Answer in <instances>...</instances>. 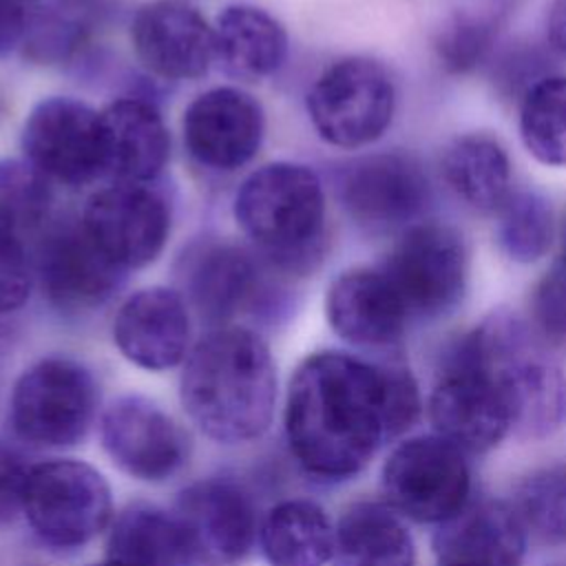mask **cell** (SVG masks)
Masks as SVG:
<instances>
[{"label":"cell","instance_id":"11","mask_svg":"<svg viewBox=\"0 0 566 566\" xmlns=\"http://www.w3.org/2000/svg\"><path fill=\"white\" fill-rule=\"evenodd\" d=\"M431 197L422 164L400 150L358 157L338 177V199L345 212L369 232L407 230L422 221Z\"/></svg>","mask_w":566,"mask_h":566},{"label":"cell","instance_id":"27","mask_svg":"<svg viewBox=\"0 0 566 566\" xmlns=\"http://www.w3.org/2000/svg\"><path fill=\"white\" fill-rule=\"evenodd\" d=\"M442 177L453 195L478 212H497L511 195V159L489 133L453 137L442 153Z\"/></svg>","mask_w":566,"mask_h":566},{"label":"cell","instance_id":"10","mask_svg":"<svg viewBox=\"0 0 566 566\" xmlns=\"http://www.w3.org/2000/svg\"><path fill=\"white\" fill-rule=\"evenodd\" d=\"M387 504L407 520L442 524L471 502L464 451L438 433L402 440L382 464Z\"/></svg>","mask_w":566,"mask_h":566},{"label":"cell","instance_id":"14","mask_svg":"<svg viewBox=\"0 0 566 566\" xmlns=\"http://www.w3.org/2000/svg\"><path fill=\"white\" fill-rule=\"evenodd\" d=\"M80 221L124 272L153 263L170 234L166 199L144 184L115 181L97 190L86 201Z\"/></svg>","mask_w":566,"mask_h":566},{"label":"cell","instance_id":"28","mask_svg":"<svg viewBox=\"0 0 566 566\" xmlns=\"http://www.w3.org/2000/svg\"><path fill=\"white\" fill-rule=\"evenodd\" d=\"M256 542L270 566H325L334 551V526L321 504L292 497L263 515Z\"/></svg>","mask_w":566,"mask_h":566},{"label":"cell","instance_id":"37","mask_svg":"<svg viewBox=\"0 0 566 566\" xmlns=\"http://www.w3.org/2000/svg\"><path fill=\"white\" fill-rule=\"evenodd\" d=\"M31 464L24 455L0 442V526L22 513V495Z\"/></svg>","mask_w":566,"mask_h":566},{"label":"cell","instance_id":"18","mask_svg":"<svg viewBox=\"0 0 566 566\" xmlns=\"http://www.w3.org/2000/svg\"><path fill=\"white\" fill-rule=\"evenodd\" d=\"M190 310L181 292L150 285L133 292L113 318V343L119 354L146 371L184 365L190 352Z\"/></svg>","mask_w":566,"mask_h":566},{"label":"cell","instance_id":"13","mask_svg":"<svg viewBox=\"0 0 566 566\" xmlns=\"http://www.w3.org/2000/svg\"><path fill=\"white\" fill-rule=\"evenodd\" d=\"M22 150L46 179L88 184L104 175L99 113L69 95L40 99L24 119Z\"/></svg>","mask_w":566,"mask_h":566},{"label":"cell","instance_id":"22","mask_svg":"<svg viewBox=\"0 0 566 566\" xmlns=\"http://www.w3.org/2000/svg\"><path fill=\"white\" fill-rule=\"evenodd\" d=\"M186 303L212 327L250 310L261 292V270L252 254L232 243H203L184 263Z\"/></svg>","mask_w":566,"mask_h":566},{"label":"cell","instance_id":"5","mask_svg":"<svg viewBox=\"0 0 566 566\" xmlns=\"http://www.w3.org/2000/svg\"><path fill=\"white\" fill-rule=\"evenodd\" d=\"M473 329L509 391L513 433L544 438L559 429L566 418V380L531 323L513 312H493Z\"/></svg>","mask_w":566,"mask_h":566},{"label":"cell","instance_id":"29","mask_svg":"<svg viewBox=\"0 0 566 566\" xmlns=\"http://www.w3.org/2000/svg\"><path fill=\"white\" fill-rule=\"evenodd\" d=\"M520 137L544 166L566 168V75L551 73L520 99Z\"/></svg>","mask_w":566,"mask_h":566},{"label":"cell","instance_id":"21","mask_svg":"<svg viewBox=\"0 0 566 566\" xmlns=\"http://www.w3.org/2000/svg\"><path fill=\"white\" fill-rule=\"evenodd\" d=\"M433 553L440 566H520L526 531L511 504L478 500L438 524Z\"/></svg>","mask_w":566,"mask_h":566},{"label":"cell","instance_id":"3","mask_svg":"<svg viewBox=\"0 0 566 566\" xmlns=\"http://www.w3.org/2000/svg\"><path fill=\"white\" fill-rule=\"evenodd\" d=\"M243 234L283 272L305 274L323 254L325 192L318 175L294 161L250 172L232 203Z\"/></svg>","mask_w":566,"mask_h":566},{"label":"cell","instance_id":"26","mask_svg":"<svg viewBox=\"0 0 566 566\" xmlns=\"http://www.w3.org/2000/svg\"><path fill=\"white\" fill-rule=\"evenodd\" d=\"M217 60L241 80H263L272 75L287 55V33L283 24L254 4L226 7L214 24Z\"/></svg>","mask_w":566,"mask_h":566},{"label":"cell","instance_id":"9","mask_svg":"<svg viewBox=\"0 0 566 566\" xmlns=\"http://www.w3.org/2000/svg\"><path fill=\"white\" fill-rule=\"evenodd\" d=\"M380 268L402 296L411 321L442 318L467 294L469 250L462 234L442 221H418L402 230Z\"/></svg>","mask_w":566,"mask_h":566},{"label":"cell","instance_id":"20","mask_svg":"<svg viewBox=\"0 0 566 566\" xmlns=\"http://www.w3.org/2000/svg\"><path fill=\"white\" fill-rule=\"evenodd\" d=\"M325 316L336 336L356 347H391L402 340L411 314L378 268H349L327 287Z\"/></svg>","mask_w":566,"mask_h":566},{"label":"cell","instance_id":"12","mask_svg":"<svg viewBox=\"0 0 566 566\" xmlns=\"http://www.w3.org/2000/svg\"><path fill=\"white\" fill-rule=\"evenodd\" d=\"M99 440L113 464L133 480L161 484L175 478L190 458L184 427L150 398H115L99 416Z\"/></svg>","mask_w":566,"mask_h":566},{"label":"cell","instance_id":"4","mask_svg":"<svg viewBox=\"0 0 566 566\" xmlns=\"http://www.w3.org/2000/svg\"><path fill=\"white\" fill-rule=\"evenodd\" d=\"M429 418L436 433L464 453H484L513 431L509 391L489 365L473 329L444 347L429 394Z\"/></svg>","mask_w":566,"mask_h":566},{"label":"cell","instance_id":"25","mask_svg":"<svg viewBox=\"0 0 566 566\" xmlns=\"http://www.w3.org/2000/svg\"><path fill=\"white\" fill-rule=\"evenodd\" d=\"M106 555L122 566H192L199 562L179 515L153 504H130L111 522Z\"/></svg>","mask_w":566,"mask_h":566},{"label":"cell","instance_id":"23","mask_svg":"<svg viewBox=\"0 0 566 566\" xmlns=\"http://www.w3.org/2000/svg\"><path fill=\"white\" fill-rule=\"evenodd\" d=\"M104 175L119 184H146L155 179L170 153V137L155 104L139 97H122L99 111Z\"/></svg>","mask_w":566,"mask_h":566},{"label":"cell","instance_id":"8","mask_svg":"<svg viewBox=\"0 0 566 566\" xmlns=\"http://www.w3.org/2000/svg\"><path fill=\"white\" fill-rule=\"evenodd\" d=\"M396 86L389 71L363 55L329 64L307 93V115L318 137L336 148L378 142L394 122Z\"/></svg>","mask_w":566,"mask_h":566},{"label":"cell","instance_id":"7","mask_svg":"<svg viewBox=\"0 0 566 566\" xmlns=\"http://www.w3.org/2000/svg\"><path fill=\"white\" fill-rule=\"evenodd\" d=\"M22 515L44 546L71 553L111 526V486L95 467L82 460L38 462L27 475Z\"/></svg>","mask_w":566,"mask_h":566},{"label":"cell","instance_id":"35","mask_svg":"<svg viewBox=\"0 0 566 566\" xmlns=\"http://www.w3.org/2000/svg\"><path fill=\"white\" fill-rule=\"evenodd\" d=\"M546 62V55L533 44L509 46L493 60V84L504 97H515L520 104L535 82L553 73Z\"/></svg>","mask_w":566,"mask_h":566},{"label":"cell","instance_id":"34","mask_svg":"<svg viewBox=\"0 0 566 566\" xmlns=\"http://www.w3.org/2000/svg\"><path fill=\"white\" fill-rule=\"evenodd\" d=\"M528 323L544 343H566V245L533 287Z\"/></svg>","mask_w":566,"mask_h":566},{"label":"cell","instance_id":"36","mask_svg":"<svg viewBox=\"0 0 566 566\" xmlns=\"http://www.w3.org/2000/svg\"><path fill=\"white\" fill-rule=\"evenodd\" d=\"M33 285V268L18 234L0 230V314L20 310Z\"/></svg>","mask_w":566,"mask_h":566},{"label":"cell","instance_id":"38","mask_svg":"<svg viewBox=\"0 0 566 566\" xmlns=\"http://www.w3.org/2000/svg\"><path fill=\"white\" fill-rule=\"evenodd\" d=\"M27 33V9L22 0H0V57Z\"/></svg>","mask_w":566,"mask_h":566},{"label":"cell","instance_id":"32","mask_svg":"<svg viewBox=\"0 0 566 566\" xmlns=\"http://www.w3.org/2000/svg\"><path fill=\"white\" fill-rule=\"evenodd\" d=\"M49 181L27 159H0V230L22 239L44 228L53 201Z\"/></svg>","mask_w":566,"mask_h":566},{"label":"cell","instance_id":"6","mask_svg":"<svg viewBox=\"0 0 566 566\" xmlns=\"http://www.w3.org/2000/svg\"><path fill=\"white\" fill-rule=\"evenodd\" d=\"M99 402L93 371L69 356H46L27 367L11 391L13 433L38 449H66L82 442Z\"/></svg>","mask_w":566,"mask_h":566},{"label":"cell","instance_id":"1","mask_svg":"<svg viewBox=\"0 0 566 566\" xmlns=\"http://www.w3.org/2000/svg\"><path fill=\"white\" fill-rule=\"evenodd\" d=\"M418 382L400 365L323 349L294 369L283 409L292 458L312 478L343 482L416 424Z\"/></svg>","mask_w":566,"mask_h":566},{"label":"cell","instance_id":"16","mask_svg":"<svg viewBox=\"0 0 566 566\" xmlns=\"http://www.w3.org/2000/svg\"><path fill=\"white\" fill-rule=\"evenodd\" d=\"M35 274L46 298L64 312L99 307L124 279V270L99 250L82 221L55 223L42 232Z\"/></svg>","mask_w":566,"mask_h":566},{"label":"cell","instance_id":"39","mask_svg":"<svg viewBox=\"0 0 566 566\" xmlns=\"http://www.w3.org/2000/svg\"><path fill=\"white\" fill-rule=\"evenodd\" d=\"M546 42L555 55L566 60V0H551L546 9Z\"/></svg>","mask_w":566,"mask_h":566},{"label":"cell","instance_id":"15","mask_svg":"<svg viewBox=\"0 0 566 566\" xmlns=\"http://www.w3.org/2000/svg\"><path fill=\"white\" fill-rule=\"evenodd\" d=\"M181 135L188 155L219 172L252 161L265 135V113L256 97L237 86H214L184 111Z\"/></svg>","mask_w":566,"mask_h":566},{"label":"cell","instance_id":"24","mask_svg":"<svg viewBox=\"0 0 566 566\" xmlns=\"http://www.w3.org/2000/svg\"><path fill=\"white\" fill-rule=\"evenodd\" d=\"M334 566H413L416 544L387 502H354L334 526Z\"/></svg>","mask_w":566,"mask_h":566},{"label":"cell","instance_id":"31","mask_svg":"<svg viewBox=\"0 0 566 566\" xmlns=\"http://www.w3.org/2000/svg\"><path fill=\"white\" fill-rule=\"evenodd\" d=\"M513 511L517 513L526 535L542 544H566V467H539L524 475L513 493Z\"/></svg>","mask_w":566,"mask_h":566},{"label":"cell","instance_id":"19","mask_svg":"<svg viewBox=\"0 0 566 566\" xmlns=\"http://www.w3.org/2000/svg\"><path fill=\"white\" fill-rule=\"evenodd\" d=\"M199 559L234 564L248 557L259 537V515L250 493L232 480L206 478L188 484L175 504Z\"/></svg>","mask_w":566,"mask_h":566},{"label":"cell","instance_id":"33","mask_svg":"<svg viewBox=\"0 0 566 566\" xmlns=\"http://www.w3.org/2000/svg\"><path fill=\"white\" fill-rule=\"evenodd\" d=\"M497 20L484 13L458 11L449 15L433 38V51L447 73L464 75L484 64L495 49Z\"/></svg>","mask_w":566,"mask_h":566},{"label":"cell","instance_id":"17","mask_svg":"<svg viewBox=\"0 0 566 566\" xmlns=\"http://www.w3.org/2000/svg\"><path fill=\"white\" fill-rule=\"evenodd\" d=\"M137 60L164 80H197L217 60L214 29L184 0H153L130 22Z\"/></svg>","mask_w":566,"mask_h":566},{"label":"cell","instance_id":"30","mask_svg":"<svg viewBox=\"0 0 566 566\" xmlns=\"http://www.w3.org/2000/svg\"><path fill=\"white\" fill-rule=\"evenodd\" d=\"M495 217L500 250L511 261L528 265L548 254L555 239V214L544 195L528 188H513Z\"/></svg>","mask_w":566,"mask_h":566},{"label":"cell","instance_id":"2","mask_svg":"<svg viewBox=\"0 0 566 566\" xmlns=\"http://www.w3.org/2000/svg\"><path fill=\"white\" fill-rule=\"evenodd\" d=\"M179 400L190 422L219 444L261 438L276 407V365L268 343L241 325L212 327L184 360Z\"/></svg>","mask_w":566,"mask_h":566},{"label":"cell","instance_id":"40","mask_svg":"<svg viewBox=\"0 0 566 566\" xmlns=\"http://www.w3.org/2000/svg\"><path fill=\"white\" fill-rule=\"evenodd\" d=\"M93 566H122V564H117V562H113V559H106V562H102V564H93Z\"/></svg>","mask_w":566,"mask_h":566}]
</instances>
